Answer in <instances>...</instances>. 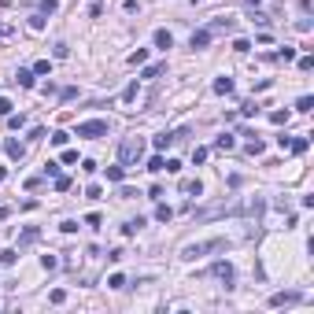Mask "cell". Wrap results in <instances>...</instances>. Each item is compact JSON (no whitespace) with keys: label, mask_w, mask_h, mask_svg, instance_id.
<instances>
[{"label":"cell","mask_w":314,"mask_h":314,"mask_svg":"<svg viewBox=\"0 0 314 314\" xmlns=\"http://www.w3.org/2000/svg\"><path fill=\"white\" fill-rule=\"evenodd\" d=\"M311 108H314V96H299V100H296V111H303V115H307Z\"/></svg>","instance_id":"d4e9b609"},{"label":"cell","mask_w":314,"mask_h":314,"mask_svg":"<svg viewBox=\"0 0 314 314\" xmlns=\"http://www.w3.org/2000/svg\"><path fill=\"white\" fill-rule=\"evenodd\" d=\"M4 152H8L11 159H22V156H26V148H22L19 141H4Z\"/></svg>","instance_id":"4fadbf2b"},{"label":"cell","mask_w":314,"mask_h":314,"mask_svg":"<svg viewBox=\"0 0 314 314\" xmlns=\"http://www.w3.org/2000/svg\"><path fill=\"white\" fill-rule=\"evenodd\" d=\"M141 225H144V218H130V222L122 225V233H126V237H133V233L141 229Z\"/></svg>","instance_id":"ac0fdd59"},{"label":"cell","mask_w":314,"mask_h":314,"mask_svg":"<svg viewBox=\"0 0 314 314\" xmlns=\"http://www.w3.org/2000/svg\"><path fill=\"white\" fill-rule=\"evenodd\" d=\"M74 137H85V141H96V137H108V122H104V118H89V122H78Z\"/></svg>","instance_id":"3957f363"},{"label":"cell","mask_w":314,"mask_h":314,"mask_svg":"<svg viewBox=\"0 0 314 314\" xmlns=\"http://www.w3.org/2000/svg\"><path fill=\"white\" fill-rule=\"evenodd\" d=\"M48 141H52V144H59V148H63V144L70 141V133H67V130H56V133H52V137H48Z\"/></svg>","instance_id":"603a6c76"},{"label":"cell","mask_w":314,"mask_h":314,"mask_svg":"<svg viewBox=\"0 0 314 314\" xmlns=\"http://www.w3.org/2000/svg\"><path fill=\"white\" fill-rule=\"evenodd\" d=\"M270 59H285V63H289V59H296V48H281V52H273Z\"/></svg>","instance_id":"4dcf8cb0"},{"label":"cell","mask_w":314,"mask_h":314,"mask_svg":"<svg viewBox=\"0 0 314 314\" xmlns=\"http://www.w3.org/2000/svg\"><path fill=\"white\" fill-rule=\"evenodd\" d=\"M59 229H63V233H78V222H74V218H67V222H59Z\"/></svg>","instance_id":"f35d334b"},{"label":"cell","mask_w":314,"mask_h":314,"mask_svg":"<svg viewBox=\"0 0 314 314\" xmlns=\"http://www.w3.org/2000/svg\"><path fill=\"white\" fill-rule=\"evenodd\" d=\"M225 248H229V240H225V237L200 240V244H189V248H181V259H200V255H211V251H225Z\"/></svg>","instance_id":"7a4b0ae2"},{"label":"cell","mask_w":314,"mask_h":314,"mask_svg":"<svg viewBox=\"0 0 314 314\" xmlns=\"http://www.w3.org/2000/svg\"><path fill=\"white\" fill-rule=\"evenodd\" d=\"M67 56H70V48H67V45L59 41V45H56V59H67Z\"/></svg>","instance_id":"ee69618b"},{"label":"cell","mask_w":314,"mask_h":314,"mask_svg":"<svg viewBox=\"0 0 314 314\" xmlns=\"http://www.w3.org/2000/svg\"><path fill=\"white\" fill-rule=\"evenodd\" d=\"M299 292H273L270 296V307H292V303H299Z\"/></svg>","instance_id":"5b68a950"},{"label":"cell","mask_w":314,"mask_h":314,"mask_svg":"<svg viewBox=\"0 0 314 314\" xmlns=\"http://www.w3.org/2000/svg\"><path fill=\"white\" fill-rule=\"evenodd\" d=\"M299 70H314V56H303V59H299Z\"/></svg>","instance_id":"b9f144b4"},{"label":"cell","mask_w":314,"mask_h":314,"mask_svg":"<svg viewBox=\"0 0 314 314\" xmlns=\"http://www.w3.org/2000/svg\"><path fill=\"white\" fill-rule=\"evenodd\" d=\"M156 218H159V222H170V218H174V211H170L166 203H159V207H156Z\"/></svg>","instance_id":"cb8c5ba5"},{"label":"cell","mask_w":314,"mask_h":314,"mask_svg":"<svg viewBox=\"0 0 314 314\" xmlns=\"http://www.w3.org/2000/svg\"><path fill=\"white\" fill-rule=\"evenodd\" d=\"M263 152H266V144L259 141V137H255V141H248V156H263Z\"/></svg>","instance_id":"484cf974"},{"label":"cell","mask_w":314,"mask_h":314,"mask_svg":"<svg viewBox=\"0 0 314 314\" xmlns=\"http://www.w3.org/2000/svg\"><path fill=\"white\" fill-rule=\"evenodd\" d=\"M163 166H166V159H163V156H152V159H148V170H152V174H159Z\"/></svg>","instance_id":"4316f807"},{"label":"cell","mask_w":314,"mask_h":314,"mask_svg":"<svg viewBox=\"0 0 314 314\" xmlns=\"http://www.w3.org/2000/svg\"><path fill=\"white\" fill-rule=\"evenodd\" d=\"M30 30H45V11H37V15H30Z\"/></svg>","instance_id":"f546056e"},{"label":"cell","mask_w":314,"mask_h":314,"mask_svg":"<svg viewBox=\"0 0 314 314\" xmlns=\"http://www.w3.org/2000/svg\"><path fill=\"white\" fill-rule=\"evenodd\" d=\"M207 156H211L207 148H192V163H207Z\"/></svg>","instance_id":"e575fe53"},{"label":"cell","mask_w":314,"mask_h":314,"mask_svg":"<svg viewBox=\"0 0 314 314\" xmlns=\"http://www.w3.org/2000/svg\"><path fill=\"white\" fill-rule=\"evenodd\" d=\"M144 159V141L141 137H126L122 144H118V163L122 166H137Z\"/></svg>","instance_id":"6da1fadb"},{"label":"cell","mask_w":314,"mask_h":314,"mask_svg":"<svg viewBox=\"0 0 314 314\" xmlns=\"http://www.w3.org/2000/svg\"><path fill=\"white\" fill-rule=\"evenodd\" d=\"M163 70H166V63H152V67H144V74H141V78H159Z\"/></svg>","instance_id":"ffe728a7"},{"label":"cell","mask_w":314,"mask_h":314,"mask_svg":"<svg viewBox=\"0 0 314 314\" xmlns=\"http://www.w3.org/2000/svg\"><path fill=\"white\" fill-rule=\"evenodd\" d=\"M0 115H11V100L8 96H0Z\"/></svg>","instance_id":"f6af8a7d"},{"label":"cell","mask_w":314,"mask_h":314,"mask_svg":"<svg viewBox=\"0 0 314 314\" xmlns=\"http://www.w3.org/2000/svg\"><path fill=\"white\" fill-rule=\"evenodd\" d=\"M41 266H45V270H56L59 259H56V255H41Z\"/></svg>","instance_id":"74e56055"},{"label":"cell","mask_w":314,"mask_h":314,"mask_svg":"<svg viewBox=\"0 0 314 314\" xmlns=\"http://www.w3.org/2000/svg\"><path fill=\"white\" fill-rule=\"evenodd\" d=\"M144 59H148V48H137V52H130V67H141Z\"/></svg>","instance_id":"44dd1931"},{"label":"cell","mask_w":314,"mask_h":314,"mask_svg":"<svg viewBox=\"0 0 314 314\" xmlns=\"http://www.w3.org/2000/svg\"><path fill=\"white\" fill-rule=\"evenodd\" d=\"M45 178H59V163H52V159H48V163H45Z\"/></svg>","instance_id":"d590c367"},{"label":"cell","mask_w":314,"mask_h":314,"mask_svg":"<svg viewBox=\"0 0 314 314\" xmlns=\"http://www.w3.org/2000/svg\"><path fill=\"white\" fill-rule=\"evenodd\" d=\"M215 92H218V96H225V92H233V78H215Z\"/></svg>","instance_id":"5bb4252c"},{"label":"cell","mask_w":314,"mask_h":314,"mask_svg":"<svg viewBox=\"0 0 314 314\" xmlns=\"http://www.w3.org/2000/svg\"><path fill=\"white\" fill-rule=\"evenodd\" d=\"M240 207L237 203H215V207H200L196 211V222H211V218H218V215H237Z\"/></svg>","instance_id":"277c9868"},{"label":"cell","mask_w":314,"mask_h":314,"mask_svg":"<svg viewBox=\"0 0 314 314\" xmlns=\"http://www.w3.org/2000/svg\"><path fill=\"white\" fill-rule=\"evenodd\" d=\"M181 192H189V196H200V192H203V185H200V181H181Z\"/></svg>","instance_id":"7402d4cb"},{"label":"cell","mask_w":314,"mask_h":314,"mask_svg":"<svg viewBox=\"0 0 314 314\" xmlns=\"http://www.w3.org/2000/svg\"><path fill=\"white\" fill-rule=\"evenodd\" d=\"M8 126H11V130H22L26 118H22V115H8Z\"/></svg>","instance_id":"8d00e7d4"},{"label":"cell","mask_w":314,"mask_h":314,"mask_svg":"<svg viewBox=\"0 0 314 314\" xmlns=\"http://www.w3.org/2000/svg\"><path fill=\"white\" fill-rule=\"evenodd\" d=\"M240 115H248V118H251V115H259V108H255V104H251V100H248V104L240 108Z\"/></svg>","instance_id":"60d3db41"},{"label":"cell","mask_w":314,"mask_h":314,"mask_svg":"<svg viewBox=\"0 0 314 314\" xmlns=\"http://www.w3.org/2000/svg\"><path fill=\"white\" fill-rule=\"evenodd\" d=\"M85 196H89V200H100V196H104V189H100V185H89V189H85Z\"/></svg>","instance_id":"ab89813d"},{"label":"cell","mask_w":314,"mask_h":314,"mask_svg":"<svg viewBox=\"0 0 314 314\" xmlns=\"http://www.w3.org/2000/svg\"><path fill=\"white\" fill-rule=\"evenodd\" d=\"M152 45H156V48H170V45H174V37H170V30H156V33H152Z\"/></svg>","instance_id":"52a82bcc"},{"label":"cell","mask_w":314,"mask_h":314,"mask_svg":"<svg viewBox=\"0 0 314 314\" xmlns=\"http://www.w3.org/2000/svg\"><path fill=\"white\" fill-rule=\"evenodd\" d=\"M37 237H41V229H37V225H30V229H22V237H19V251H22V248H30V244H33V240H37Z\"/></svg>","instance_id":"ba28073f"},{"label":"cell","mask_w":314,"mask_h":314,"mask_svg":"<svg viewBox=\"0 0 314 314\" xmlns=\"http://www.w3.org/2000/svg\"><path fill=\"white\" fill-rule=\"evenodd\" d=\"M152 144H156V148L163 152V148H170V144H178V141H174V133H159V137H156Z\"/></svg>","instance_id":"9a60e30c"},{"label":"cell","mask_w":314,"mask_h":314,"mask_svg":"<svg viewBox=\"0 0 314 314\" xmlns=\"http://www.w3.org/2000/svg\"><path fill=\"white\" fill-rule=\"evenodd\" d=\"M52 181H56V192H67V189H70V178H63V174H59V178H52Z\"/></svg>","instance_id":"d6a6232c"},{"label":"cell","mask_w":314,"mask_h":314,"mask_svg":"<svg viewBox=\"0 0 314 314\" xmlns=\"http://www.w3.org/2000/svg\"><path fill=\"white\" fill-rule=\"evenodd\" d=\"M215 148L218 152H233V148H237V137H233V133H222V137L215 141Z\"/></svg>","instance_id":"8fae6325"},{"label":"cell","mask_w":314,"mask_h":314,"mask_svg":"<svg viewBox=\"0 0 314 314\" xmlns=\"http://www.w3.org/2000/svg\"><path fill=\"white\" fill-rule=\"evenodd\" d=\"M15 259H19V251H15V248H4V251H0V266H11Z\"/></svg>","instance_id":"d6986e66"},{"label":"cell","mask_w":314,"mask_h":314,"mask_svg":"<svg viewBox=\"0 0 314 314\" xmlns=\"http://www.w3.org/2000/svg\"><path fill=\"white\" fill-rule=\"evenodd\" d=\"M270 122L273 126H285V122H289V111H270Z\"/></svg>","instance_id":"83f0119b"},{"label":"cell","mask_w":314,"mask_h":314,"mask_svg":"<svg viewBox=\"0 0 314 314\" xmlns=\"http://www.w3.org/2000/svg\"><path fill=\"white\" fill-rule=\"evenodd\" d=\"M207 30H211V37H215V33H229V30H233V19H215Z\"/></svg>","instance_id":"30bf717a"},{"label":"cell","mask_w":314,"mask_h":314,"mask_svg":"<svg viewBox=\"0 0 314 314\" xmlns=\"http://www.w3.org/2000/svg\"><path fill=\"white\" fill-rule=\"evenodd\" d=\"M15 82L22 85V89H33V70H19V74H15Z\"/></svg>","instance_id":"2e32d148"},{"label":"cell","mask_w":314,"mask_h":314,"mask_svg":"<svg viewBox=\"0 0 314 314\" xmlns=\"http://www.w3.org/2000/svg\"><path fill=\"white\" fill-rule=\"evenodd\" d=\"M307 144H311L307 137H289V152H296V156H303V152H307Z\"/></svg>","instance_id":"7c38bea8"},{"label":"cell","mask_w":314,"mask_h":314,"mask_svg":"<svg viewBox=\"0 0 314 314\" xmlns=\"http://www.w3.org/2000/svg\"><path fill=\"white\" fill-rule=\"evenodd\" d=\"M108 289H126V277H122V273H111V277H108Z\"/></svg>","instance_id":"f1b7e54d"},{"label":"cell","mask_w":314,"mask_h":314,"mask_svg":"<svg viewBox=\"0 0 314 314\" xmlns=\"http://www.w3.org/2000/svg\"><path fill=\"white\" fill-rule=\"evenodd\" d=\"M122 178H126V166H108V181H122Z\"/></svg>","instance_id":"e0dca14e"},{"label":"cell","mask_w":314,"mask_h":314,"mask_svg":"<svg viewBox=\"0 0 314 314\" xmlns=\"http://www.w3.org/2000/svg\"><path fill=\"white\" fill-rule=\"evenodd\" d=\"M189 45H192V48H207V45H211V30H196Z\"/></svg>","instance_id":"9c48e42d"},{"label":"cell","mask_w":314,"mask_h":314,"mask_svg":"<svg viewBox=\"0 0 314 314\" xmlns=\"http://www.w3.org/2000/svg\"><path fill=\"white\" fill-rule=\"evenodd\" d=\"M122 100H126V104H130V100H137V82H133V85H126V89H122Z\"/></svg>","instance_id":"836d02e7"},{"label":"cell","mask_w":314,"mask_h":314,"mask_svg":"<svg viewBox=\"0 0 314 314\" xmlns=\"http://www.w3.org/2000/svg\"><path fill=\"white\" fill-rule=\"evenodd\" d=\"M211 273H215L218 281H225V289H233V266L229 263H215V266H211Z\"/></svg>","instance_id":"8992f818"},{"label":"cell","mask_w":314,"mask_h":314,"mask_svg":"<svg viewBox=\"0 0 314 314\" xmlns=\"http://www.w3.org/2000/svg\"><path fill=\"white\" fill-rule=\"evenodd\" d=\"M48 299H52V303H63V299H67V292H63V289H52V296H48Z\"/></svg>","instance_id":"7bdbcfd3"},{"label":"cell","mask_w":314,"mask_h":314,"mask_svg":"<svg viewBox=\"0 0 314 314\" xmlns=\"http://www.w3.org/2000/svg\"><path fill=\"white\" fill-rule=\"evenodd\" d=\"M48 70H52L48 59H37V63H33V74H48Z\"/></svg>","instance_id":"1f68e13d"}]
</instances>
